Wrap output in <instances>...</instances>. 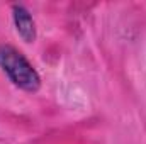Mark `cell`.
<instances>
[{"label": "cell", "instance_id": "1", "mask_svg": "<svg viewBox=\"0 0 146 144\" xmlns=\"http://www.w3.org/2000/svg\"><path fill=\"white\" fill-rule=\"evenodd\" d=\"M0 66L9 80L21 90L34 93L41 88V76L29 59L14 46L0 44Z\"/></svg>", "mask_w": 146, "mask_h": 144}, {"label": "cell", "instance_id": "2", "mask_svg": "<svg viewBox=\"0 0 146 144\" xmlns=\"http://www.w3.org/2000/svg\"><path fill=\"white\" fill-rule=\"evenodd\" d=\"M12 19H14V26H15L17 34L26 42L36 41V22H34L31 12L24 5H21V3L12 5Z\"/></svg>", "mask_w": 146, "mask_h": 144}]
</instances>
